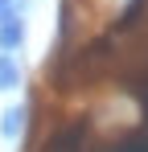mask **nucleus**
I'll return each mask as SVG.
<instances>
[{
    "label": "nucleus",
    "mask_w": 148,
    "mask_h": 152,
    "mask_svg": "<svg viewBox=\"0 0 148 152\" xmlns=\"http://www.w3.org/2000/svg\"><path fill=\"white\" fill-rule=\"evenodd\" d=\"M21 41H25V21H21V12H4V17H0V53H12Z\"/></svg>",
    "instance_id": "obj_1"
},
{
    "label": "nucleus",
    "mask_w": 148,
    "mask_h": 152,
    "mask_svg": "<svg viewBox=\"0 0 148 152\" xmlns=\"http://www.w3.org/2000/svg\"><path fill=\"white\" fill-rule=\"evenodd\" d=\"M21 86V66L12 53H0V91H17Z\"/></svg>",
    "instance_id": "obj_2"
},
{
    "label": "nucleus",
    "mask_w": 148,
    "mask_h": 152,
    "mask_svg": "<svg viewBox=\"0 0 148 152\" xmlns=\"http://www.w3.org/2000/svg\"><path fill=\"white\" fill-rule=\"evenodd\" d=\"M21 127H25V107H8V111L0 115V136H4V140H17Z\"/></svg>",
    "instance_id": "obj_3"
},
{
    "label": "nucleus",
    "mask_w": 148,
    "mask_h": 152,
    "mask_svg": "<svg viewBox=\"0 0 148 152\" xmlns=\"http://www.w3.org/2000/svg\"><path fill=\"white\" fill-rule=\"evenodd\" d=\"M4 12H12V0H0V17H4Z\"/></svg>",
    "instance_id": "obj_4"
}]
</instances>
